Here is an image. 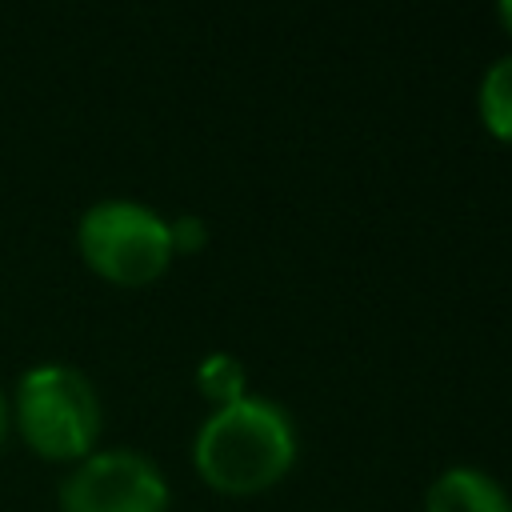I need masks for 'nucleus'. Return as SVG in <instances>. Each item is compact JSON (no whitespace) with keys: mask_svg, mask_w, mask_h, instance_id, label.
Masks as SVG:
<instances>
[{"mask_svg":"<svg viewBox=\"0 0 512 512\" xmlns=\"http://www.w3.org/2000/svg\"><path fill=\"white\" fill-rule=\"evenodd\" d=\"M424 512H512V500L488 472L456 464L428 484Z\"/></svg>","mask_w":512,"mask_h":512,"instance_id":"nucleus-5","label":"nucleus"},{"mask_svg":"<svg viewBox=\"0 0 512 512\" xmlns=\"http://www.w3.org/2000/svg\"><path fill=\"white\" fill-rule=\"evenodd\" d=\"M476 108L488 136L500 144H512V52L484 68L476 88Z\"/></svg>","mask_w":512,"mask_h":512,"instance_id":"nucleus-6","label":"nucleus"},{"mask_svg":"<svg viewBox=\"0 0 512 512\" xmlns=\"http://www.w3.org/2000/svg\"><path fill=\"white\" fill-rule=\"evenodd\" d=\"M168 236H172V256H196L208 244V224L196 212H180L168 220Z\"/></svg>","mask_w":512,"mask_h":512,"instance_id":"nucleus-8","label":"nucleus"},{"mask_svg":"<svg viewBox=\"0 0 512 512\" xmlns=\"http://www.w3.org/2000/svg\"><path fill=\"white\" fill-rule=\"evenodd\" d=\"M76 252L88 272L116 288H144L168 272L172 236L168 216L140 200H96L76 220Z\"/></svg>","mask_w":512,"mask_h":512,"instance_id":"nucleus-3","label":"nucleus"},{"mask_svg":"<svg viewBox=\"0 0 512 512\" xmlns=\"http://www.w3.org/2000/svg\"><path fill=\"white\" fill-rule=\"evenodd\" d=\"M296 448L300 440L288 408L248 392L244 400L208 412L192 440V464L212 492L256 496L292 472Z\"/></svg>","mask_w":512,"mask_h":512,"instance_id":"nucleus-1","label":"nucleus"},{"mask_svg":"<svg viewBox=\"0 0 512 512\" xmlns=\"http://www.w3.org/2000/svg\"><path fill=\"white\" fill-rule=\"evenodd\" d=\"M60 512H168L164 472L132 448H96L60 480Z\"/></svg>","mask_w":512,"mask_h":512,"instance_id":"nucleus-4","label":"nucleus"},{"mask_svg":"<svg viewBox=\"0 0 512 512\" xmlns=\"http://www.w3.org/2000/svg\"><path fill=\"white\" fill-rule=\"evenodd\" d=\"M196 388L212 408H228L248 396V372L232 352H208L196 364Z\"/></svg>","mask_w":512,"mask_h":512,"instance_id":"nucleus-7","label":"nucleus"},{"mask_svg":"<svg viewBox=\"0 0 512 512\" xmlns=\"http://www.w3.org/2000/svg\"><path fill=\"white\" fill-rule=\"evenodd\" d=\"M8 436H12V400H8V392L0 388V448H4Z\"/></svg>","mask_w":512,"mask_h":512,"instance_id":"nucleus-9","label":"nucleus"},{"mask_svg":"<svg viewBox=\"0 0 512 512\" xmlns=\"http://www.w3.org/2000/svg\"><path fill=\"white\" fill-rule=\"evenodd\" d=\"M496 20H500V28L512 36V0H500V4H496Z\"/></svg>","mask_w":512,"mask_h":512,"instance_id":"nucleus-10","label":"nucleus"},{"mask_svg":"<svg viewBox=\"0 0 512 512\" xmlns=\"http://www.w3.org/2000/svg\"><path fill=\"white\" fill-rule=\"evenodd\" d=\"M12 400V428L24 448L48 464H80L96 452L104 432V404L88 372L44 360L20 372Z\"/></svg>","mask_w":512,"mask_h":512,"instance_id":"nucleus-2","label":"nucleus"}]
</instances>
